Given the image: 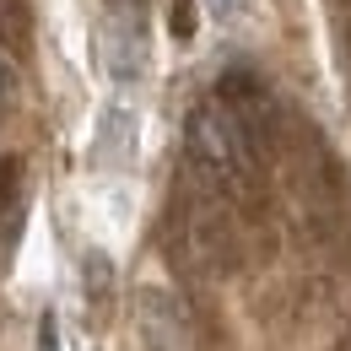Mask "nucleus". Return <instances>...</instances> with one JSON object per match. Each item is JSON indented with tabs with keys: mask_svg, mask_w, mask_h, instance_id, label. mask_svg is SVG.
I'll use <instances>...</instances> for the list:
<instances>
[{
	"mask_svg": "<svg viewBox=\"0 0 351 351\" xmlns=\"http://www.w3.org/2000/svg\"><path fill=\"white\" fill-rule=\"evenodd\" d=\"M217 103L243 125V135L254 141V152H260L265 162L287 146V114L276 108L270 87H265L249 65H227V71L217 76Z\"/></svg>",
	"mask_w": 351,
	"mask_h": 351,
	"instance_id": "nucleus-3",
	"label": "nucleus"
},
{
	"mask_svg": "<svg viewBox=\"0 0 351 351\" xmlns=\"http://www.w3.org/2000/svg\"><path fill=\"white\" fill-rule=\"evenodd\" d=\"M0 38L5 44H27V11H22V0H0Z\"/></svg>",
	"mask_w": 351,
	"mask_h": 351,
	"instance_id": "nucleus-8",
	"label": "nucleus"
},
{
	"mask_svg": "<svg viewBox=\"0 0 351 351\" xmlns=\"http://www.w3.org/2000/svg\"><path fill=\"white\" fill-rule=\"evenodd\" d=\"M22 227V157H0V260Z\"/></svg>",
	"mask_w": 351,
	"mask_h": 351,
	"instance_id": "nucleus-6",
	"label": "nucleus"
},
{
	"mask_svg": "<svg viewBox=\"0 0 351 351\" xmlns=\"http://www.w3.org/2000/svg\"><path fill=\"white\" fill-rule=\"evenodd\" d=\"M173 33H178V38L195 33V5H189V0H173Z\"/></svg>",
	"mask_w": 351,
	"mask_h": 351,
	"instance_id": "nucleus-10",
	"label": "nucleus"
},
{
	"mask_svg": "<svg viewBox=\"0 0 351 351\" xmlns=\"http://www.w3.org/2000/svg\"><path fill=\"white\" fill-rule=\"evenodd\" d=\"M173 260L200 276V281H221L243 265V232H238V206L211 189L206 178L184 173L173 211Z\"/></svg>",
	"mask_w": 351,
	"mask_h": 351,
	"instance_id": "nucleus-2",
	"label": "nucleus"
},
{
	"mask_svg": "<svg viewBox=\"0 0 351 351\" xmlns=\"http://www.w3.org/2000/svg\"><path fill=\"white\" fill-rule=\"evenodd\" d=\"M119 11H146V0H114Z\"/></svg>",
	"mask_w": 351,
	"mask_h": 351,
	"instance_id": "nucleus-12",
	"label": "nucleus"
},
{
	"mask_svg": "<svg viewBox=\"0 0 351 351\" xmlns=\"http://www.w3.org/2000/svg\"><path fill=\"white\" fill-rule=\"evenodd\" d=\"M16 103V65L5 60V49H0V114Z\"/></svg>",
	"mask_w": 351,
	"mask_h": 351,
	"instance_id": "nucleus-9",
	"label": "nucleus"
},
{
	"mask_svg": "<svg viewBox=\"0 0 351 351\" xmlns=\"http://www.w3.org/2000/svg\"><path fill=\"white\" fill-rule=\"evenodd\" d=\"M135 324H141L146 351H195L189 308L178 303L168 287H141L135 292Z\"/></svg>",
	"mask_w": 351,
	"mask_h": 351,
	"instance_id": "nucleus-4",
	"label": "nucleus"
},
{
	"mask_svg": "<svg viewBox=\"0 0 351 351\" xmlns=\"http://www.w3.org/2000/svg\"><path fill=\"white\" fill-rule=\"evenodd\" d=\"M82 270H87V298H92V303H103V298H108V287H114V265L103 260V254H87Z\"/></svg>",
	"mask_w": 351,
	"mask_h": 351,
	"instance_id": "nucleus-7",
	"label": "nucleus"
},
{
	"mask_svg": "<svg viewBox=\"0 0 351 351\" xmlns=\"http://www.w3.org/2000/svg\"><path fill=\"white\" fill-rule=\"evenodd\" d=\"M97 49H103V65L114 82H135L146 71V33H141V11H119L114 5V22L97 33Z\"/></svg>",
	"mask_w": 351,
	"mask_h": 351,
	"instance_id": "nucleus-5",
	"label": "nucleus"
},
{
	"mask_svg": "<svg viewBox=\"0 0 351 351\" xmlns=\"http://www.w3.org/2000/svg\"><path fill=\"white\" fill-rule=\"evenodd\" d=\"M184 157H189V173L206 178L211 189H221L238 211H254L265 200V157L254 152V141L243 135V125L221 108L217 97L189 114Z\"/></svg>",
	"mask_w": 351,
	"mask_h": 351,
	"instance_id": "nucleus-1",
	"label": "nucleus"
},
{
	"mask_svg": "<svg viewBox=\"0 0 351 351\" xmlns=\"http://www.w3.org/2000/svg\"><path fill=\"white\" fill-rule=\"evenodd\" d=\"M341 351H351V330H346V346H341Z\"/></svg>",
	"mask_w": 351,
	"mask_h": 351,
	"instance_id": "nucleus-13",
	"label": "nucleus"
},
{
	"mask_svg": "<svg viewBox=\"0 0 351 351\" xmlns=\"http://www.w3.org/2000/svg\"><path fill=\"white\" fill-rule=\"evenodd\" d=\"M60 324H54V313H44V324H38V351H60V335H54Z\"/></svg>",
	"mask_w": 351,
	"mask_h": 351,
	"instance_id": "nucleus-11",
	"label": "nucleus"
},
{
	"mask_svg": "<svg viewBox=\"0 0 351 351\" xmlns=\"http://www.w3.org/2000/svg\"><path fill=\"white\" fill-rule=\"evenodd\" d=\"M346 44H351V33H346Z\"/></svg>",
	"mask_w": 351,
	"mask_h": 351,
	"instance_id": "nucleus-14",
	"label": "nucleus"
}]
</instances>
